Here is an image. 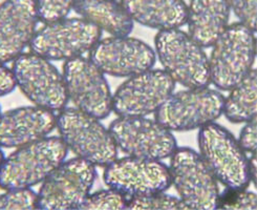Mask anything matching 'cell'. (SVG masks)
I'll use <instances>...</instances> for the list:
<instances>
[{
    "mask_svg": "<svg viewBox=\"0 0 257 210\" xmlns=\"http://www.w3.org/2000/svg\"><path fill=\"white\" fill-rule=\"evenodd\" d=\"M67 154L61 138L54 136L16 148L0 164V188H32L48 178Z\"/></svg>",
    "mask_w": 257,
    "mask_h": 210,
    "instance_id": "obj_1",
    "label": "cell"
},
{
    "mask_svg": "<svg viewBox=\"0 0 257 210\" xmlns=\"http://www.w3.org/2000/svg\"><path fill=\"white\" fill-rule=\"evenodd\" d=\"M210 84L229 91L253 69L256 58L255 32L240 22L229 25L211 46Z\"/></svg>",
    "mask_w": 257,
    "mask_h": 210,
    "instance_id": "obj_2",
    "label": "cell"
},
{
    "mask_svg": "<svg viewBox=\"0 0 257 210\" xmlns=\"http://www.w3.org/2000/svg\"><path fill=\"white\" fill-rule=\"evenodd\" d=\"M59 137L69 151L96 167H105L118 158L108 128L100 119L76 108H64L56 115Z\"/></svg>",
    "mask_w": 257,
    "mask_h": 210,
    "instance_id": "obj_3",
    "label": "cell"
},
{
    "mask_svg": "<svg viewBox=\"0 0 257 210\" xmlns=\"http://www.w3.org/2000/svg\"><path fill=\"white\" fill-rule=\"evenodd\" d=\"M200 156L213 177L225 187L248 188L251 183L249 156L227 128L215 122L200 128Z\"/></svg>",
    "mask_w": 257,
    "mask_h": 210,
    "instance_id": "obj_4",
    "label": "cell"
},
{
    "mask_svg": "<svg viewBox=\"0 0 257 210\" xmlns=\"http://www.w3.org/2000/svg\"><path fill=\"white\" fill-rule=\"evenodd\" d=\"M155 46L163 69L175 83L186 88L209 86L208 56L188 33L181 29L159 31Z\"/></svg>",
    "mask_w": 257,
    "mask_h": 210,
    "instance_id": "obj_5",
    "label": "cell"
},
{
    "mask_svg": "<svg viewBox=\"0 0 257 210\" xmlns=\"http://www.w3.org/2000/svg\"><path fill=\"white\" fill-rule=\"evenodd\" d=\"M225 96L209 86L179 90L155 113V119L170 132H189L215 122L223 115Z\"/></svg>",
    "mask_w": 257,
    "mask_h": 210,
    "instance_id": "obj_6",
    "label": "cell"
},
{
    "mask_svg": "<svg viewBox=\"0 0 257 210\" xmlns=\"http://www.w3.org/2000/svg\"><path fill=\"white\" fill-rule=\"evenodd\" d=\"M102 38V32L81 17L63 18L44 25L35 33L30 52L50 61H67L84 56Z\"/></svg>",
    "mask_w": 257,
    "mask_h": 210,
    "instance_id": "obj_7",
    "label": "cell"
},
{
    "mask_svg": "<svg viewBox=\"0 0 257 210\" xmlns=\"http://www.w3.org/2000/svg\"><path fill=\"white\" fill-rule=\"evenodd\" d=\"M16 86L34 105L60 112L68 97L62 73L46 58L28 52L12 62Z\"/></svg>",
    "mask_w": 257,
    "mask_h": 210,
    "instance_id": "obj_8",
    "label": "cell"
},
{
    "mask_svg": "<svg viewBox=\"0 0 257 210\" xmlns=\"http://www.w3.org/2000/svg\"><path fill=\"white\" fill-rule=\"evenodd\" d=\"M171 185L188 209H216L218 182L200 154L190 147H179L170 157Z\"/></svg>",
    "mask_w": 257,
    "mask_h": 210,
    "instance_id": "obj_9",
    "label": "cell"
},
{
    "mask_svg": "<svg viewBox=\"0 0 257 210\" xmlns=\"http://www.w3.org/2000/svg\"><path fill=\"white\" fill-rule=\"evenodd\" d=\"M108 130L116 147L126 156L162 161L170 158L178 148L172 132L156 119L119 117Z\"/></svg>",
    "mask_w": 257,
    "mask_h": 210,
    "instance_id": "obj_10",
    "label": "cell"
},
{
    "mask_svg": "<svg viewBox=\"0 0 257 210\" xmlns=\"http://www.w3.org/2000/svg\"><path fill=\"white\" fill-rule=\"evenodd\" d=\"M97 178L96 166L73 158L64 160L42 183L37 192V209H78Z\"/></svg>",
    "mask_w": 257,
    "mask_h": 210,
    "instance_id": "obj_11",
    "label": "cell"
},
{
    "mask_svg": "<svg viewBox=\"0 0 257 210\" xmlns=\"http://www.w3.org/2000/svg\"><path fill=\"white\" fill-rule=\"evenodd\" d=\"M68 101L97 119H106L112 112V92L105 74L89 58L67 60L62 67Z\"/></svg>",
    "mask_w": 257,
    "mask_h": 210,
    "instance_id": "obj_12",
    "label": "cell"
},
{
    "mask_svg": "<svg viewBox=\"0 0 257 210\" xmlns=\"http://www.w3.org/2000/svg\"><path fill=\"white\" fill-rule=\"evenodd\" d=\"M103 181L127 199L166 191L171 186L169 167L162 161L131 156L116 158L105 166Z\"/></svg>",
    "mask_w": 257,
    "mask_h": 210,
    "instance_id": "obj_13",
    "label": "cell"
},
{
    "mask_svg": "<svg viewBox=\"0 0 257 210\" xmlns=\"http://www.w3.org/2000/svg\"><path fill=\"white\" fill-rule=\"evenodd\" d=\"M175 85L164 69L150 68L132 76L112 94V112L118 117L155 114L174 91Z\"/></svg>",
    "mask_w": 257,
    "mask_h": 210,
    "instance_id": "obj_14",
    "label": "cell"
},
{
    "mask_svg": "<svg viewBox=\"0 0 257 210\" xmlns=\"http://www.w3.org/2000/svg\"><path fill=\"white\" fill-rule=\"evenodd\" d=\"M88 58L105 75L130 78L154 68L157 55L145 41L131 36L101 38L88 52Z\"/></svg>",
    "mask_w": 257,
    "mask_h": 210,
    "instance_id": "obj_15",
    "label": "cell"
},
{
    "mask_svg": "<svg viewBox=\"0 0 257 210\" xmlns=\"http://www.w3.org/2000/svg\"><path fill=\"white\" fill-rule=\"evenodd\" d=\"M36 0L0 4V62H13L29 48L39 23Z\"/></svg>",
    "mask_w": 257,
    "mask_h": 210,
    "instance_id": "obj_16",
    "label": "cell"
},
{
    "mask_svg": "<svg viewBox=\"0 0 257 210\" xmlns=\"http://www.w3.org/2000/svg\"><path fill=\"white\" fill-rule=\"evenodd\" d=\"M55 128V112L37 105L0 113V147H21L50 136Z\"/></svg>",
    "mask_w": 257,
    "mask_h": 210,
    "instance_id": "obj_17",
    "label": "cell"
},
{
    "mask_svg": "<svg viewBox=\"0 0 257 210\" xmlns=\"http://www.w3.org/2000/svg\"><path fill=\"white\" fill-rule=\"evenodd\" d=\"M228 0H190L185 25L190 36L204 49L211 48L229 26Z\"/></svg>",
    "mask_w": 257,
    "mask_h": 210,
    "instance_id": "obj_18",
    "label": "cell"
},
{
    "mask_svg": "<svg viewBox=\"0 0 257 210\" xmlns=\"http://www.w3.org/2000/svg\"><path fill=\"white\" fill-rule=\"evenodd\" d=\"M134 22L158 31L181 29L187 19L184 0H120Z\"/></svg>",
    "mask_w": 257,
    "mask_h": 210,
    "instance_id": "obj_19",
    "label": "cell"
},
{
    "mask_svg": "<svg viewBox=\"0 0 257 210\" xmlns=\"http://www.w3.org/2000/svg\"><path fill=\"white\" fill-rule=\"evenodd\" d=\"M74 11L110 36H130L135 28L134 20L120 0H77Z\"/></svg>",
    "mask_w": 257,
    "mask_h": 210,
    "instance_id": "obj_20",
    "label": "cell"
},
{
    "mask_svg": "<svg viewBox=\"0 0 257 210\" xmlns=\"http://www.w3.org/2000/svg\"><path fill=\"white\" fill-rule=\"evenodd\" d=\"M229 91L230 94L225 97L223 108V115L229 122L244 123L256 117L257 71L255 68Z\"/></svg>",
    "mask_w": 257,
    "mask_h": 210,
    "instance_id": "obj_21",
    "label": "cell"
},
{
    "mask_svg": "<svg viewBox=\"0 0 257 210\" xmlns=\"http://www.w3.org/2000/svg\"><path fill=\"white\" fill-rule=\"evenodd\" d=\"M126 209H144V210H189L178 196L166 193V191L151 193L142 196L127 199Z\"/></svg>",
    "mask_w": 257,
    "mask_h": 210,
    "instance_id": "obj_22",
    "label": "cell"
},
{
    "mask_svg": "<svg viewBox=\"0 0 257 210\" xmlns=\"http://www.w3.org/2000/svg\"><path fill=\"white\" fill-rule=\"evenodd\" d=\"M257 195L256 192L248 188L226 187L223 192H219L216 209L232 210H256Z\"/></svg>",
    "mask_w": 257,
    "mask_h": 210,
    "instance_id": "obj_23",
    "label": "cell"
},
{
    "mask_svg": "<svg viewBox=\"0 0 257 210\" xmlns=\"http://www.w3.org/2000/svg\"><path fill=\"white\" fill-rule=\"evenodd\" d=\"M126 196L114 189L107 188L92 193L89 192L78 209H126Z\"/></svg>",
    "mask_w": 257,
    "mask_h": 210,
    "instance_id": "obj_24",
    "label": "cell"
},
{
    "mask_svg": "<svg viewBox=\"0 0 257 210\" xmlns=\"http://www.w3.org/2000/svg\"><path fill=\"white\" fill-rule=\"evenodd\" d=\"M0 194V210L37 209V192L32 188H14Z\"/></svg>",
    "mask_w": 257,
    "mask_h": 210,
    "instance_id": "obj_25",
    "label": "cell"
},
{
    "mask_svg": "<svg viewBox=\"0 0 257 210\" xmlns=\"http://www.w3.org/2000/svg\"><path fill=\"white\" fill-rule=\"evenodd\" d=\"M77 0H36L39 21L50 23L66 18Z\"/></svg>",
    "mask_w": 257,
    "mask_h": 210,
    "instance_id": "obj_26",
    "label": "cell"
},
{
    "mask_svg": "<svg viewBox=\"0 0 257 210\" xmlns=\"http://www.w3.org/2000/svg\"><path fill=\"white\" fill-rule=\"evenodd\" d=\"M228 3L238 22L256 33L257 0H228Z\"/></svg>",
    "mask_w": 257,
    "mask_h": 210,
    "instance_id": "obj_27",
    "label": "cell"
},
{
    "mask_svg": "<svg viewBox=\"0 0 257 210\" xmlns=\"http://www.w3.org/2000/svg\"><path fill=\"white\" fill-rule=\"evenodd\" d=\"M237 142L248 156L256 154L257 150V119L256 117L244 122L239 133Z\"/></svg>",
    "mask_w": 257,
    "mask_h": 210,
    "instance_id": "obj_28",
    "label": "cell"
},
{
    "mask_svg": "<svg viewBox=\"0 0 257 210\" xmlns=\"http://www.w3.org/2000/svg\"><path fill=\"white\" fill-rule=\"evenodd\" d=\"M16 88V82L11 67L0 62V97L7 96Z\"/></svg>",
    "mask_w": 257,
    "mask_h": 210,
    "instance_id": "obj_29",
    "label": "cell"
},
{
    "mask_svg": "<svg viewBox=\"0 0 257 210\" xmlns=\"http://www.w3.org/2000/svg\"><path fill=\"white\" fill-rule=\"evenodd\" d=\"M250 161V174H251V182L256 186V178H257V160H256V154H252L249 156Z\"/></svg>",
    "mask_w": 257,
    "mask_h": 210,
    "instance_id": "obj_30",
    "label": "cell"
},
{
    "mask_svg": "<svg viewBox=\"0 0 257 210\" xmlns=\"http://www.w3.org/2000/svg\"><path fill=\"white\" fill-rule=\"evenodd\" d=\"M4 159H5V154H4L2 147H0V164H2V163H3Z\"/></svg>",
    "mask_w": 257,
    "mask_h": 210,
    "instance_id": "obj_31",
    "label": "cell"
},
{
    "mask_svg": "<svg viewBox=\"0 0 257 210\" xmlns=\"http://www.w3.org/2000/svg\"><path fill=\"white\" fill-rule=\"evenodd\" d=\"M0 113H2V108H0Z\"/></svg>",
    "mask_w": 257,
    "mask_h": 210,
    "instance_id": "obj_32",
    "label": "cell"
}]
</instances>
